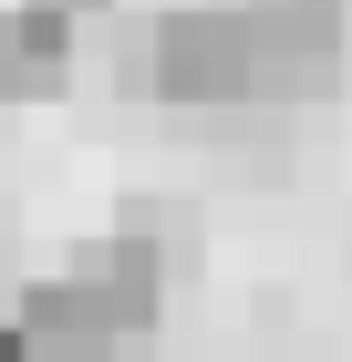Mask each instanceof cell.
<instances>
[{
    "mask_svg": "<svg viewBox=\"0 0 352 362\" xmlns=\"http://www.w3.org/2000/svg\"><path fill=\"white\" fill-rule=\"evenodd\" d=\"M145 93L176 114H249L259 104V31L239 0H176L145 21Z\"/></svg>",
    "mask_w": 352,
    "mask_h": 362,
    "instance_id": "1",
    "label": "cell"
},
{
    "mask_svg": "<svg viewBox=\"0 0 352 362\" xmlns=\"http://www.w3.org/2000/svg\"><path fill=\"white\" fill-rule=\"evenodd\" d=\"M259 31V104H300L331 93L342 73V0H239Z\"/></svg>",
    "mask_w": 352,
    "mask_h": 362,
    "instance_id": "2",
    "label": "cell"
},
{
    "mask_svg": "<svg viewBox=\"0 0 352 362\" xmlns=\"http://www.w3.org/2000/svg\"><path fill=\"white\" fill-rule=\"evenodd\" d=\"M73 42L83 21L42 11V0H0V104H42L73 83Z\"/></svg>",
    "mask_w": 352,
    "mask_h": 362,
    "instance_id": "3",
    "label": "cell"
},
{
    "mask_svg": "<svg viewBox=\"0 0 352 362\" xmlns=\"http://www.w3.org/2000/svg\"><path fill=\"white\" fill-rule=\"evenodd\" d=\"M42 11H62V21H104L114 0H42Z\"/></svg>",
    "mask_w": 352,
    "mask_h": 362,
    "instance_id": "4",
    "label": "cell"
}]
</instances>
